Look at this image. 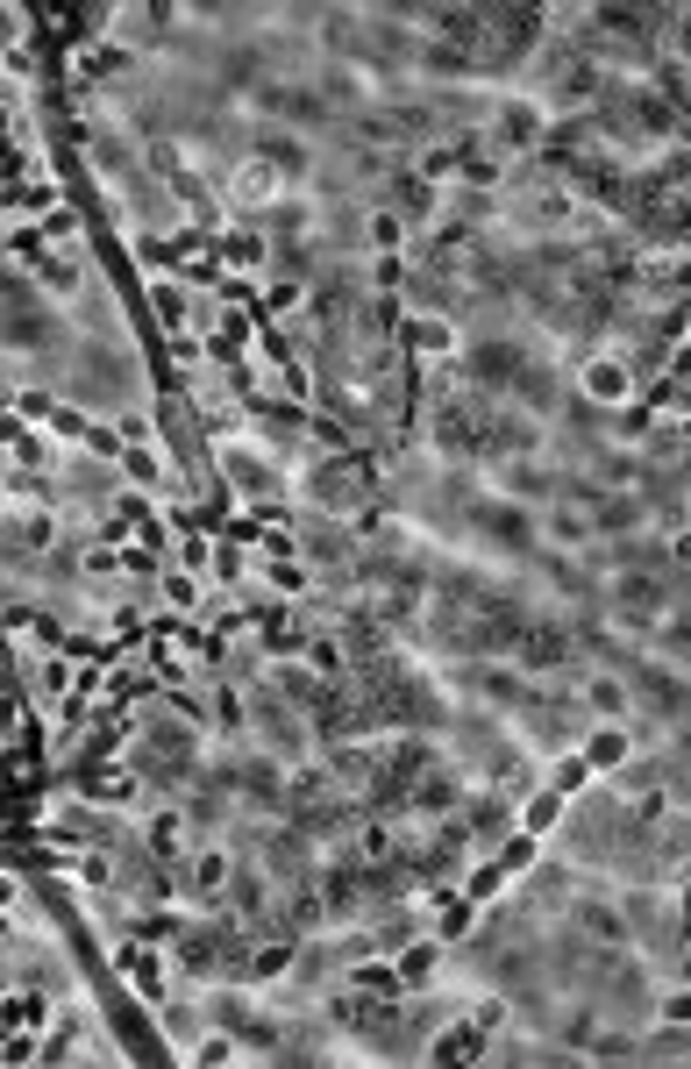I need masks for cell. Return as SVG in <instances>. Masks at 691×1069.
I'll return each mask as SVG.
<instances>
[{
    "instance_id": "cell-2",
    "label": "cell",
    "mask_w": 691,
    "mask_h": 1069,
    "mask_svg": "<svg viewBox=\"0 0 691 1069\" xmlns=\"http://www.w3.org/2000/svg\"><path fill=\"white\" fill-rule=\"evenodd\" d=\"M364 463H321V471L307 478V506L314 514H328V521H350L357 506H364Z\"/></svg>"
},
{
    "instance_id": "cell-6",
    "label": "cell",
    "mask_w": 691,
    "mask_h": 1069,
    "mask_svg": "<svg viewBox=\"0 0 691 1069\" xmlns=\"http://www.w3.org/2000/svg\"><path fill=\"white\" fill-rule=\"evenodd\" d=\"M578 393H584V400H599V406L635 400V371H627V357H592V364L578 371Z\"/></svg>"
},
{
    "instance_id": "cell-18",
    "label": "cell",
    "mask_w": 691,
    "mask_h": 1069,
    "mask_svg": "<svg viewBox=\"0 0 691 1069\" xmlns=\"http://www.w3.org/2000/svg\"><path fill=\"white\" fill-rule=\"evenodd\" d=\"M0 250H8L14 264H29V271L51 258V250H43V229H8V243H0Z\"/></svg>"
},
{
    "instance_id": "cell-21",
    "label": "cell",
    "mask_w": 691,
    "mask_h": 1069,
    "mask_svg": "<svg viewBox=\"0 0 691 1069\" xmlns=\"http://www.w3.org/2000/svg\"><path fill=\"white\" fill-rule=\"evenodd\" d=\"M36 691H43V699H65V691H72V664H65V656L36 664Z\"/></svg>"
},
{
    "instance_id": "cell-28",
    "label": "cell",
    "mask_w": 691,
    "mask_h": 1069,
    "mask_svg": "<svg viewBox=\"0 0 691 1069\" xmlns=\"http://www.w3.org/2000/svg\"><path fill=\"white\" fill-rule=\"evenodd\" d=\"M407 336L420 342V350H449V328H442V321H414Z\"/></svg>"
},
{
    "instance_id": "cell-10",
    "label": "cell",
    "mask_w": 691,
    "mask_h": 1069,
    "mask_svg": "<svg viewBox=\"0 0 691 1069\" xmlns=\"http://www.w3.org/2000/svg\"><path fill=\"white\" fill-rule=\"evenodd\" d=\"M578 691H584V706H592L599 720H627V677L621 670H584Z\"/></svg>"
},
{
    "instance_id": "cell-15",
    "label": "cell",
    "mask_w": 691,
    "mask_h": 1069,
    "mask_svg": "<svg viewBox=\"0 0 691 1069\" xmlns=\"http://www.w3.org/2000/svg\"><path fill=\"white\" fill-rule=\"evenodd\" d=\"M399 841H407V820H364V827H357V855H371V863L393 855Z\"/></svg>"
},
{
    "instance_id": "cell-11",
    "label": "cell",
    "mask_w": 691,
    "mask_h": 1069,
    "mask_svg": "<svg viewBox=\"0 0 691 1069\" xmlns=\"http://www.w3.org/2000/svg\"><path fill=\"white\" fill-rule=\"evenodd\" d=\"M420 1056H435V1062H471V1056H485V1034H478L471 1027V1019H463V1027H442V1034H435V1048H420Z\"/></svg>"
},
{
    "instance_id": "cell-23",
    "label": "cell",
    "mask_w": 691,
    "mask_h": 1069,
    "mask_svg": "<svg viewBox=\"0 0 691 1069\" xmlns=\"http://www.w3.org/2000/svg\"><path fill=\"white\" fill-rule=\"evenodd\" d=\"M29 36V8H0V51H22Z\"/></svg>"
},
{
    "instance_id": "cell-4",
    "label": "cell",
    "mask_w": 691,
    "mask_h": 1069,
    "mask_svg": "<svg viewBox=\"0 0 691 1069\" xmlns=\"http://www.w3.org/2000/svg\"><path fill=\"white\" fill-rule=\"evenodd\" d=\"M229 877H235V855L221 849V841H207V849H193V863H186V898L193 906H215V898L229 892Z\"/></svg>"
},
{
    "instance_id": "cell-7",
    "label": "cell",
    "mask_w": 691,
    "mask_h": 1069,
    "mask_svg": "<svg viewBox=\"0 0 691 1069\" xmlns=\"http://www.w3.org/2000/svg\"><path fill=\"white\" fill-rule=\"evenodd\" d=\"M535 528L549 535V549H592V542H599V535H592V514H584L578 500H549Z\"/></svg>"
},
{
    "instance_id": "cell-1",
    "label": "cell",
    "mask_w": 691,
    "mask_h": 1069,
    "mask_svg": "<svg viewBox=\"0 0 691 1069\" xmlns=\"http://www.w3.org/2000/svg\"><path fill=\"white\" fill-rule=\"evenodd\" d=\"M65 393L79 406H94V414H122V406L143 400V371H136V350H129V336H86L79 342V364L65 371Z\"/></svg>"
},
{
    "instance_id": "cell-14",
    "label": "cell",
    "mask_w": 691,
    "mask_h": 1069,
    "mask_svg": "<svg viewBox=\"0 0 691 1069\" xmlns=\"http://www.w3.org/2000/svg\"><path fill=\"white\" fill-rule=\"evenodd\" d=\"M150 307H157V321L172 328V336L193 321V293H186V285H164V279H157V285H150Z\"/></svg>"
},
{
    "instance_id": "cell-9",
    "label": "cell",
    "mask_w": 691,
    "mask_h": 1069,
    "mask_svg": "<svg viewBox=\"0 0 691 1069\" xmlns=\"http://www.w3.org/2000/svg\"><path fill=\"white\" fill-rule=\"evenodd\" d=\"M570 920L584 927V935H592L599 948H621V941H635L627 935V913L621 906H606V898H578V906H570Z\"/></svg>"
},
{
    "instance_id": "cell-22",
    "label": "cell",
    "mask_w": 691,
    "mask_h": 1069,
    "mask_svg": "<svg viewBox=\"0 0 691 1069\" xmlns=\"http://www.w3.org/2000/svg\"><path fill=\"white\" fill-rule=\"evenodd\" d=\"M43 236L51 243H79V215L72 207H43Z\"/></svg>"
},
{
    "instance_id": "cell-13",
    "label": "cell",
    "mask_w": 691,
    "mask_h": 1069,
    "mask_svg": "<svg viewBox=\"0 0 691 1069\" xmlns=\"http://www.w3.org/2000/svg\"><path fill=\"white\" fill-rule=\"evenodd\" d=\"M221 258H229V264H243V271H264V258H272V243H264V236H257V229L243 221V229H229V236H221Z\"/></svg>"
},
{
    "instance_id": "cell-5",
    "label": "cell",
    "mask_w": 691,
    "mask_h": 1069,
    "mask_svg": "<svg viewBox=\"0 0 691 1069\" xmlns=\"http://www.w3.org/2000/svg\"><path fill=\"white\" fill-rule=\"evenodd\" d=\"M272 200H278V172L264 157H250V164L229 172V207H235V215H264Z\"/></svg>"
},
{
    "instance_id": "cell-27",
    "label": "cell",
    "mask_w": 691,
    "mask_h": 1069,
    "mask_svg": "<svg viewBox=\"0 0 691 1069\" xmlns=\"http://www.w3.org/2000/svg\"><path fill=\"white\" fill-rule=\"evenodd\" d=\"M264 578H272L278 592H307V564H272Z\"/></svg>"
},
{
    "instance_id": "cell-29",
    "label": "cell",
    "mask_w": 691,
    "mask_h": 1069,
    "mask_svg": "<svg viewBox=\"0 0 691 1069\" xmlns=\"http://www.w3.org/2000/svg\"><path fill=\"white\" fill-rule=\"evenodd\" d=\"M22 906V877H8V870H0V913H14Z\"/></svg>"
},
{
    "instance_id": "cell-24",
    "label": "cell",
    "mask_w": 691,
    "mask_h": 1069,
    "mask_svg": "<svg viewBox=\"0 0 691 1069\" xmlns=\"http://www.w3.org/2000/svg\"><path fill=\"white\" fill-rule=\"evenodd\" d=\"M299 650H307V664L321 677H342V650H336V642H299Z\"/></svg>"
},
{
    "instance_id": "cell-8",
    "label": "cell",
    "mask_w": 691,
    "mask_h": 1069,
    "mask_svg": "<svg viewBox=\"0 0 691 1069\" xmlns=\"http://www.w3.org/2000/svg\"><path fill=\"white\" fill-rule=\"evenodd\" d=\"M221 471L235 478V492H243V500H272L278 492V463L272 457H257V449H221Z\"/></svg>"
},
{
    "instance_id": "cell-19",
    "label": "cell",
    "mask_w": 691,
    "mask_h": 1069,
    "mask_svg": "<svg viewBox=\"0 0 691 1069\" xmlns=\"http://www.w3.org/2000/svg\"><path fill=\"white\" fill-rule=\"evenodd\" d=\"M399 243H407V221H399L393 207H379V215H371V250H385V258H393Z\"/></svg>"
},
{
    "instance_id": "cell-30",
    "label": "cell",
    "mask_w": 691,
    "mask_h": 1069,
    "mask_svg": "<svg viewBox=\"0 0 691 1069\" xmlns=\"http://www.w3.org/2000/svg\"><path fill=\"white\" fill-rule=\"evenodd\" d=\"M500 884H506L500 870H478V877H471V898H492V892H500Z\"/></svg>"
},
{
    "instance_id": "cell-20",
    "label": "cell",
    "mask_w": 691,
    "mask_h": 1069,
    "mask_svg": "<svg viewBox=\"0 0 691 1069\" xmlns=\"http://www.w3.org/2000/svg\"><path fill=\"white\" fill-rule=\"evenodd\" d=\"M186 1056H193V1062H235V1056H243V1048L229 1041V1027H221V1034H200V1041H193Z\"/></svg>"
},
{
    "instance_id": "cell-16",
    "label": "cell",
    "mask_w": 691,
    "mask_h": 1069,
    "mask_svg": "<svg viewBox=\"0 0 691 1069\" xmlns=\"http://www.w3.org/2000/svg\"><path fill=\"white\" fill-rule=\"evenodd\" d=\"M36 285H43V293H65V299H72V293L86 285V264H79V258H43V264H36Z\"/></svg>"
},
{
    "instance_id": "cell-12",
    "label": "cell",
    "mask_w": 691,
    "mask_h": 1069,
    "mask_svg": "<svg viewBox=\"0 0 691 1069\" xmlns=\"http://www.w3.org/2000/svg\"><path fill=\"white\" fill-rule=\"evenodd\" d=\"M122 471H129V486H143V492H172V471H164L157 449H122Z\"/></svg>"
},
{
    "instance_id": "cell-3",
    "label": "cell",
    "mask_w": 691,
    "mask_h": 1069,
    "mask_svg": "<svg viewBox=\"0 0 691 1069\" xmlns=\"http://www.w3.org/2000/svg\"><path fill=\"white\" fill-rule=\"evenodd\" d=\"M143 820H150V827H143V849L157 855V863H178V855H193V820H186V806H178V799H172V806H150Z\"/></svg>"
},
{
    "instance_id": "cell-17",
    "label": "cell",
    "mask_w": 691,
    "mask_h": 1069,
    "mask_svg": "<svg viewBox=\"0 0 691 1069\" xmlns=\"http://www.w3.org/2000/svg\"><path fill=\"white\" fill-rule=\"evenodd\" d=\"M79 570H86V578H94V585H108V578H122V542H108V535H100V542H94V549H86V556H79Z\"/></svg>"
},
{
    "instance_id": "cell-25",
    "label": "cell",
    "mask_w": 691,
    "mask_h": 1069,
    "mask_svg": "<svg viewBox=\"0 0 691 1069\" xmlns=\"http://www.w3.org/2000/svg\"><path fill=\"white\" fill-rule=\"evenodd\" d=\"M164 1034H172V1041H200V1013H186V1005L164 1013Z\"/></svg>"
},
{
    "instance_id": "cell-26",
    "label": "cell",
    "mask_w": 691,
    "mask_h": 1069,
    "mask_svg": "<svg viewBox=\"0 0 691 1069\" xmlns=\"http://www.w3.org/2000/svg\"><path fill=\"white\" fill-rule=\"evenodd\" d=\"M164 599H172V607H178V613H186V607H193V599H200V585H193V578H186V570H172V578H164Z\"/></svg>"
}]
</instances>
